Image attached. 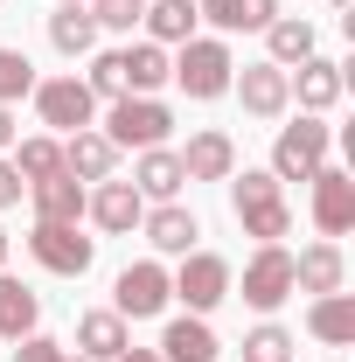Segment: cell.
<instances>
[{
	"mask_svg": "<svg viewBox=\"0 0 355 362\" xmlns=\"http://www.w3.org/2000/svg\"><path fill=\"white\" fill-rule=\"evenodd\" d=\"M230 209H237L244 237H258V244L293 237V202H286V181L272 175V168H244V175H230Z\"/></svg>",
	"mask_w": 355,
	"mask_h": 362,
	"instance_id": "1",
	"label": "cell"
},
{
	"mask_svg": "<svg viewBox=\"0 0 355 362\" xmlns=\"http://www.w3.org/2000/svg\"><path fill=\"white\" fill-rule=\"evenodd\" d=\"M230 77H237L230 42H223V35H195V42H181L175 77H168V84H181L195 105H209V98H223V90H230Z\"/></svg>",
	"mask_w": 355,
	"mask_h": 362,
	"instance_id": "2",
	"label": "cell"
},
{
	"mask_svg": "<svg viewBox=\"0 0 355 362\" xmlns=\"http://www.w3.org/2000/svg\"><path fill=\"white\" fill-rule=\"evenodd\" d=\"M327 146H334V126H320V112L279 126V139H272V175L279 181H313L327 168Z\"/></svg>",
	"mask_w": 355,
	"mask_h": 362,
	"instance_id": "3",
	"label": "cell"
},
{
	"mask_svg": "<svg viewBox=\"0 0 355 362\" xmlns=\"http://www.w3.org/2000/svg\"><path fill=\"white\" fill-rule=\"evenodd\" d=\"M175 133V112L161 105V98H112V112H105V139L126 153H146V146H168Z\"/></svg>",
	"mask_w": 355,
	"mask_h": 362,
	"instance_id": "4",
	"label": "cell"
},
{
	"mask_svg": "<svg viewBox=\"0 0 355 362\" xmlns=\"http://www.w3.org/2000/svg\"><path fill=\"white\" fill-rule=\"evenodd\" d=\"M168 300H175V279H168L161 258H139L112 279V314L119 320H153V314H168Z\"/></svg>",
	"mask_w": 355,
	"mask_h": 362,
	"instance_id": "5",
	"label": "cell"
},
{
	"mask_svg": "<svg viewBox=\"0 0 355 362\" xmlns=\"http://www.w3.org/2000/svg\"><path fill=\"white\" fill-rule=\"evenodd\" d=\"M28 258L42 272H56V279H84L91 258H98V244L77 237V223H35L28 230Z\"/></svg>",
	"mask_w": 355,
	"mask_h": 362,
	"instance_id": "6",
	"label": "cell"
},
{
	"mask_svg": "<svg viewBox=\"0 0 355 362\" xmlns=\"http://www.w3.org/2000/svg\"><path fill=\"white\" fill-rule=\"evenodd\" d=\"M168 279H175V300L188 314H216L223 300H230V265H223L216 251H188L181 272H168Z\"/></svg>",
	"mask_w": 355,
	"mask_h": 362,
	"instance_id": "7",
	"label": "cell"
},
{
	"mask_svg": "<svg viewBox=\"0 0 355 362\" xmlns=\"http://www.w3.org/2000/svg\"><path fill=\"white\" fill-rule=\"evenodd\" d=\"M35 112H42V126L56 133H84L91 119H98V98L84 90V77H35Z\"/></svg>",
	"mask_w": 355,
	"mask_h": 362,
	"instance_id": "8",
	"label": "cell"
},
{
	"mask_svg": "<svg viewBox=\"0 0 355 362\" xmlns=\"http://www.w3.org/2000/svg\"><path fill=\"white\" fill-rule=\"evenodd\" d=\"M286 300H293V251L286 244H258V258L244 265V307L279 314Z\"/></svg>",
	"mask_w": 355,
	"mask_h": 362,
	"instance_id": "9",
	"label": "cell"
},
{
	"mask_svg": "<svg viewBox=\"0 0 355 362\" xmlns=\"http://www.w3.org/2000/svg\"><path fill=\"white\" fill-rule=\"evenodd\" d=\"M230 90L244 98L251 119H286V112H293V84H286L279 63H244V70L230 77Z\"/></svg>",
	"mask_w": 355,
	"mask_h": 362,
	"instance_id": "10",
	"label": "cell"
},
{
	"mask_svg": "<svg viewBox=\"0 0 355 362\" xmlns=\"http://www.w3.org/2000/svg\"><path fill=\"white\" fill-rule=\"evenodd\" d=\"M313 223H320V237H349L355 230V175L349 168L313 175Z\"/></svg>",
	"mask_w": 355,
	"mask_h": 362,
	"instance_id": "11",
	"label": "cell"
},
{
	"mask_svg": "<svg viewBox=\"0 0 355 362\" xmlns=\"http://www.w3.org/2000/svg\"><path fill=\"white\" fill-rule=\"evenodd\" d=\"M181 175H188V181H230V175H237V139L223 133V126L188 133V146H181Z\"/></svg>",
	"mask_w": 355,
	"mask_h": 362,
	"instance_id": "12",
	"label": "cell"
},
{
	"mask_svg": "<svg viewBox=\"0 0 355 362\" xmlns=\"http://www.w3.org/2000/svg\"><path fill=\"white\" fill-rule=\"evenodd\" d=\"M84 216H91L98 230H112V237H126V230H139L146 202H139L133 181H98V188H91V202H84Z\"/></svg>",
	"mask_w": 355,
	"mask_h": 362,
	"instance_id": "13",
	"label": "cell"
},
{
	"mask_svg": "<svg viewBox=\"0 0 355 362\" xmlns=\"http://www.w3.org/2000/svg\"><path fill=\"white\" fill-rule=\"evenodd\" d=\"M286 84H293V98H300V112H334L349 77H342V63L307 56V63H293V70H286Z\"/></svg>",
	"mask_w": 355,
	"mask_h": 362,
	"instance_id": "14",
	"label": "cell"
},
{
	"mask_svg": "<svg viewBox=\"0 0 355 362\" xmlns=\"http://www.w3.org/2000/svg\"><path fill=\"white\" fill-rule=\"evenodd\" d=\"M342 279H349V258H342V244L334 237H320V244H307L300 258H293V293H342Z\"/></svg>",
	"mask_w": 355,
	"mask_h": 362,
	"instance_id": "15",
	"label": "cell"
},
{
	"mask_svg": "<svg viewBox=\"0 0 355 362\" xmlns=\"http://www.w3.org/2000/svg\"><path fill=\"white\" fill-rule=\"evenodd\" d=\"M139 230H146V244H153L161 258H188V251H195V237H202V223H195L181 202H161V209H146V216H139Z\"/></svg>",
	"mask_w": 355,
	"mask_h": 362,
	"instance_id": "16",
	"label": "cell"
},
{
	"mask_svg": "<svg viewBox=\"0 0 355 362\" xmlns=\"http://www.w3.org/2000/svg\"><path fill=\"white\" fill-rule=\"evenodd\" d=\"M119 77H126V98H153L175 77V56L161 42H133V49H119Z\"/></svg>",
	"mask_w": 355,
	"mask_h": 362,
	"instance_id": "17",
	"label": "cell"
},
{
	"mask_svg": "<svg viewBox=\"0 0 355 362\" xmlns=\"http://www.w3.org/2000/svg\"><path fill=\"white\" fill-rule=\"evenodd\" d=\"M112 168H119V146L98 133V126H84V133L63 139V175H77V181H112Z\"/></svg>",
	"mask_w": 355,
	"mask_h": 362,
	"instance_id": "18",
	"label": "cell"
},
{
	"mask_svg": "<svg viewBox=\"0 0 355 362\" xmlns=\"http://www.w3.org/2000/svg\"><path fill=\"white\" fill-rule=\"evenodd\" d=\"M28 195H35V223H77L91 202V188L77 175H49V181H28Z\"/></svg>",
	"mask_w": 355,
	"mask_h": 362,
	"instance_id": "19",
	"label": "cell"
},
{
	"mask_svg": "<svg viewBox=\"0 0 355 362\" xmlns=\"http://www.w3.org/2000/svg\"><path fill=\"white\" fill-rule=\"evenodd\" d=\"M133 349V334H126V320L112 314V307H91V314H77V356L91 362H112Z\"/></svg>",
	"mask_w": 355,
	"mask_h": 362,
	"instance_id": "20",
	"label": "cell"
},
{
	"mask_svg": "<svg viewBox=\"0 0 355 362\" xmlns=\"http://www.w3.org/2000/svg\"><path fill=\"white\" fill-rule=\"evenodd\" d=\"M181 153L175 146H146L139 153V168H133V188H139V202H175L181 195Z\"/></svg>",
	"mask_w": 355,
	"mask_h": 362,
	"instance_id": "21",
	"label": "cell"
},
{
	"mask_svg": "<svg viewBox=\"0 0 355 362\" xmlns=\"http://www.w3.org/2000/svg\"><path fill=\"white\" fill-rule=\"evenodd\" d=\"M146 42H161V49H181V42H195V28H202V14H195V0H146Z\"/></svg>",
	"mask_w": 355,
	"mask_h": 362,
	"instance_id": "22",
	"label": "cell"
},
{
	"mask_svg": "<svg viewBox=\"0 0 355 362\" xmlns=\"http://www.w3.org/2000/svg\"><path fill=\"white\" fill-rule=\"evenodd\" d=\"M216 334H209V320L202 314H181L168 320V334H161V362H216Z\"/></svg>",
	"mask_w": 355,
	"mask_h": 362,
	"instance_id": "23",
	"label": "cell"
},
{
	"mask_svg": "<svg viewBox=\"0 0 355 362\" xmlns=\"http://www.w3.org/2000/svg\"><path fill=\"white\" fill-rule=\"evenodd\" d=\"M195 14L209 28H223V35H244V28H272L279 0H195Z\"/></svg>",
	"mask_w": 355,
	"mask_h": 362,
	"instance_id": "24",
	"label": "cell"
},
{
	"mask_svg": "<svg viewBox=\"0 0 355 362\" xmlns=\"http://www.w3.org/2000/svg\"><path fill=\"white\" fill-rule=\"evenodd\" d=\"M265 63H279V70H293V63H307L313 56V21L307 14H272V28H265Z\"/></svg>",
	"mask_w": 355,
	"mask_h": 362,
	"instance_id": "25",
	"label": "cell"
},
{
	"mask_svg": "<svg viewBox=\"0 0 355 362\" xmlns=\"http://www.w3.org/2000/svg\"><path fill=\"white\" fill-rule=\"evenodd\" d=\"M307 327L327 341V349H349L355 341V293H320L307 307Z\"/></svg>",
	"mask_w": 355,
	"mask_h": 362,
	"instance_id": "26",
	"label": "cell"
},
{
	"mask_svg": "<svg viewBox=\"0 0 355 362\" xmlns=\"http://www.w3.org/2000/svg\"><path fill=\"white\" fill-rule=\"evenodd\" d=\"M35 320H42V300H35L21 279H7V272H0V341L35 334Z\"/></svg>",
	"mask_w": 355,
	"mask_h": 362,
	"instance_id": "27",
	"label": "cell"
},
{
	"mask_svg": "<svg viewBox=\"0 0 355 362\" xmlns=\"http://www.w3.org/2000/svg\"><path fill=\"white\" fill-rule=\"evenodd\" d=\"M49 49H56V56H91V49H98L91 7H56V14H49Z\"/></svg>",
	"mask_w": 355,
	"mask_h": 362,
	"instance_id": "28",
	"label": "cell"
},
{
	"mask_svg": "<svg viewBox=\"0 0 355 362\" xmlns=\"http://www.w3.org/2000/svg\"><path fill=\"white\" fill-rule=\"evenodd\" d=\"M14 175H21V181H49V175H63V139H49V133L14 139Z\"/></svg>",
	"mask_w": 355,
	"mask_h": 362,
	"instance_id": "29",
	"label": "cell"
},
{
	"mask_svg": "<svg viewBox=\"0 0 355 362\" xmlns=\"http://www.w3.org/2000/svg\"><path fill=\"white\" fill-rule=\"evenodd\" d=\"M244 362H293V334H286L279 320H258V327L244 334Z\"/></svg>",
	"mask_w": 355,
	"mask_h": 362,
	"instance_id": "30",
	"label": "cell"
},
{
	"mask_svg": "<svg viewBox=\"0 0 355 362\" xmlns=\"http://www.w3.org/2000/svg\"><path fill=\"white\" fill-rule=\"evenodd\" d=\"M28 90H35V63L21 49H0V105H21Z\"/></svg>",
	"mask_w": 355,
	"mask_h": 362,
	"instance_id": "31",
	"label": "cell"
},
{
	"mask_svg": "<svg viewBox=\"0 0 355 362\" xmlns=\"http://www.w3.org/2000/svg\"><path fill=\"white\" fill-rule=\"evenodd\" d=\"M84 7L98 28H119V35H133V21L146 14V0H84Z\"/></svg>",
	"mask_w": 355,
	"mask_h": 362,
	"instance_id": "32",
	"label": "cell"
},
{
	"mask_svg": "<svg viewBox=\"0 0 355 362\" xmlns=\"http://www.w3.org/2000/svg\"><path fill=\"white\" fill-rule=\"evenodd\" d=\"M91 98H126V77H119V49H105V56H91V77H84Z\"/></svg>",
	"mask_w": 355,
	"mask_h": 362,
	"instance_id": "33",
	"label": "cell"
},
{
	"mask_svg": "<svg viewBox=\"0 0 355 362\" xmlns=\"http://www.w3.org/2000/svg\"><path fill=\"white\" fill-rule=\"evenodd\" d=\"M14 362H70V349L49 341V334H21V341H14Z\"/></svg>",
	"mask_w": 355,
	"mask_h": 362,
	"instance_id": "34",
	"label": "cell"
},
{
	"mask_svg": "<svg viewBox=\"0 0 355 362\" xmlns=\"http://www.w3.org/2000/svg\"><path fill=\"white\" fill-rule=\"evenodd\" d=\"M21 188H28V181L14 175V160L0 153V209H14V202H21Z\"/></svg>",
	"mask_w": 355,
	"mask_h": 362,
	"instance_id": "35",
	"label": "cell"
},
{
	"mask_svg": "<svg viewBox=\"0 0 355 362\" xmlns=\"http://www.w3.org/2000/svg\"><path fill=\"white\" fill-rule=\"evenodd\" d=\"M14 139H21V126H14V105H0V153H7Z\"/></svg>",
	"mask_w": 355,
	"mask_h": 362,
	"instance_id": "36",
	"label": "cell"
},
{
	"mask_svg": "<svg viewBox=\"0 0 355 362\" xmlns=\"http://www.w3.org/2000/svg\"><path fill=\"white\" fill-rule=\"evenodd\" d=\"M112 362H161V349H126V356H112Z\"/></svg>",
	"mask_w": 355,
	"mask_h": 362,
	"instance_id": "37",
	"label": "cell"
},
{
	"mask_svg": "<svg viewBox=\"0 0 355 362\" xmlns=\"http://www.w3.org/2000/svg\"><path fill=\"white\" fill-rule=\"evenodd\" d=\"M0 265H7V230H0Z\"/></svg>",
	"mask_w": 355,
	"mask_h": 362,
	"instance_id": "38",
	"label": "cell"
},
{
	"mask_svg": "<svg viewBox=\"0 0 355 362\" xmlns=\"http://www.w3.org/2000/svg\"><path fill=\"white\" fill-rule=\"evenodd\" d=\"M63 7H84V0H63Z\"/></svg>",
	"mask_w": 355,
	"mask_h": 362,
	"instance_id": "39",
	"label": "cell"
},
{
	"mask_svg": "<svg viewBox=\"0 0 355 362\" xmlns=\"http://www.w3.org/2000/svg\"><path fill=\"white\" fill-rule=\"evenodd\" d=\"M70 362H91V356H70Z\"/></svg>",
	"mask_w": 355,
	"mask_h": 362,
	"instance_id": "40",
	"label": "cell"
}]
</instances>
